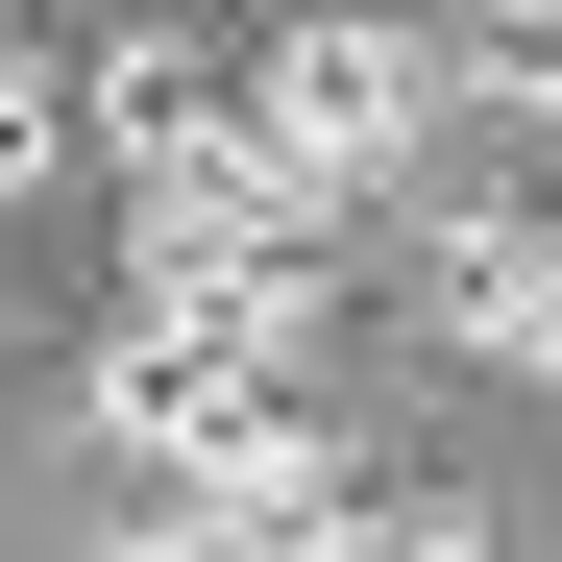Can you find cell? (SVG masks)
Listing matches in <instances>:
<instances>
[{
    "instance_id": "6da1fadb",
    "label": "cell",
    "mask_w": 562,
    "mask_h": 562,
    "mask_svg": "<svg viewBox=\"0 0 562 562\" xmlns=\"http://www.w3.org/2000/svg\"><path fill=\"white\" fill-rule=\"evenodd\" d=\"M123 196H147V269H294V245H318V171L269 147L245 99H171V123L123 147Z\"/></svg>"
},
{
    "instance_id": "7a4b0ae2",
    "label": "cell",
    "mask_w": 562,
    "mask_h": 562,
    "mask_svg": "<svg viewBox=\"0 0 562 562\" xmlns=\"http://www.w3.org/2000/svg\"><path fill=\"white\" fill-rule=\"evenodd\" d=\"M416 74H440V49H392V25H294V49H269V74H245V123H269V147H294V171H318V221H342V196H367V171H392V147H416Z\"/></svg>"
},
{
    "instance_id": "5b68a950",
    "label": "cell",
    "mask_w": 562,
    "mask_h": 562,
    "mask_svg": "<svg viewBox=\"0 0 562 562\" xmlns=\"http://www.w3.org/2000/svg\"><path fill=\"white\" fill-rule=\"evenodd\" d=\"M49 147H74V74H49V49H0V196H49Z\"/></svg>"
},
{
    "instance_id": "8992f818",
    "label": "cell",
    "mask_w": 562,
    "mask_h": 562,
    "mask_svg": "<svg viewBox=\"0 0 562 562\" xmlns=\"http://www.w3.org/2000/svg\"><path fill=\"white\" fill-rule=\"evenodd\" d=\"M318 562H490V514H342Z\"/></svg>"
},
{
    "instance_id": "277c9868",
    "label": "cell",
    "mask_w": 562,
    "mask_h": 562,
    "mask_svg": "<svg viewBox=\"0 0 562 562\" xmlns=\"http://www.w3.org/2000/svg\"><path fill=\"white\" fill-rule=\"evenodd\" d=\"M440 342L562 392V221H440Z\"/></svg>"
},
{
    "instance_id": "3957f363",
    "label": "cell",
    "mask_w": 562,
    "mask_h": 562,
    "mask_svg": "<svg viewBox=\"0 0 562 562\" xmlns=\"http://www.w3.org/2000/svg\"><path fill=\"white\" fill-rule=\"evenodd\" d=\"M294 342H318V269H147L99 367H147V392H294Z\"/></svg>"
},
{
    "instance_id": "52a82bcc",
    "label": "cell",
    "mask_w": 562,
    "mask_h": 562,
    "mask_svg": "<svg viewBox=\"0 0 562 562\" xmlns=\"http://www.w3.org/2000/svg\"><path fill=\"white\" fill-rule=\"evenodd\" d=\"M464 74H490V99H538V123H562V25H490Z\"/></svg>"
}]
</instances>
